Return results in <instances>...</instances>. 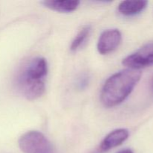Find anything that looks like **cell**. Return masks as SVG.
I'll list each match as a JSON object with an SVG mask.
<instances>
[{
  "instance_id": "11",
  "label": "cell",
  "mask_w": 153,
  "mask_h": 153,
  "mask_svg": "<svg viewBox=\"0 0 153 153\" xmlns=\"http://www.w3.org/2000/svg\"><path fill=\"white\" fill-rule=\"evenodd\" d=\"M117 153H134L133 151L130 149H123V150L119 151Z\"/></svg>"
},
{
  "instance_id": "8",
  "label": "cell",
  "mask_w": 153,
  "mask_h": 153,
  "mask_svg": "<svg viewBox=\"0 0 153 153\" xmlns=\"http://www.w3.org/2000/svg\"><path fill=\"white\" fill-rule=\"evenodd\" d=\"M147 1H123L120 3L118 11L125 16H131L141 13L146 7Z\"/></svg>"
},
{
  "instance_id": "4",
  "label": "cell",
  "mask_w": 153,
  "mask_h": 153,
  "mask_svg": "<svg viewBox=\"0 0 153 153\" xmlns=\"http://www.w3.org/2000/svg\"><path fill=\"white\" fill-rule=\"evenodd\" d=\"M123 64L128 69L140 70L153 66V42L144 45L123 60Z\"/></svg>"
},
{
  "instance_id": "9",
  "label": "cell",
  "mask_w": 153,
  "mask_h": 153,
  "mask_svg": "<svg viewBox=\"0 0 153 153\" xmlns=\"http://www.w3.org/2000/svg\"><path fill=\"white\" fill-rule=\"evenodd\" d=\"M91 31V28L90 25H85V26H84L78 32V34H76L75 38L72 41L71 45H70V50L72 52H76L78 49H80L85 44V43L87 41L88 37H90Z\"/></svg>"
},
{
  "instance_id": "5",
  "label": "cell",
  "mask_w": 153,
  "mask_h": 153,
  "mask_svg": "<svg viewBox=\"0 0 153 153\" xmlns=\"http://www.w3.org/2000/svg\"><path fill=\"white\" fill-rule=\"evenodd\" d=\"M121 41L122 34L119 29H107L100 34L97 43V50L101 55H107L116 50Z\"/></svg>"
},
{
  "instance_id": "12",
  "label": "cell",
  "mask_w": 153,
  "mask_h": 153,
  "mask_svg": "<svg viewBox=\"0 0 153 153\" xmlns=\"http://www.w3.org/2000/svg\"><path fill=\"white\" fill-rule=\"evenodd\" d=\"M152 89H153V83H152Z\"/></svg>"
},
{
  "instance_id": "2",
  "label": "cell",
  "mask_w": 153,
  "mask_h": 153,
  "mask_svg": "<svg viewBox=\"0 0 153 153\" xmlns=\"http://www.w3.org/2000/svg\"><path fill=\"white\" fill-rule=\"evenodd\" d=\"M48 73L47 61L44 58L31 59L19 72L16 78L18 91L28 100L40 98L45 92V80Z\"/></svg>"
},
{
  "instance_id": "6",
  "label": "cell",
  "mask_w": 153,
  "mask_h": 153,
  "mask_svg": "<svg viewBox=\"0 0 153 153\" xmlns=\"http://www.w3.org/2000/svg\"><path fill=\"white\" fill-rule=\"evenodd\" d=\"M128 136L129 132L126 128H117L113 130L105 137L97 150L100 153L108 152L110 149L122 144L128 139Z\"/></svg>"
},
{
  "instance_id": "1",
  "label": "cell",
  "mask_w": 153,
  "mask_h": 153,
  "mask_svg": "<svg viewBox=\"0 0 153 153\" xmlns=\"http://www.w3.org/2000/svg\"><path fill=\"white\" fill-rule=\"evenodd\" d=\"M140 78V70L128 68L110 76L103 85L100 94L103 105L112 108L121 104L131 94Z\"/></svg>"
},
{
  "instance_id": "10",
  "label": "cell",
  "mask_w": 153,
  "mask_h": 153,
  "mask_svg": "<svg viewBox=\"0 0 153 153\" xmlns=\"http://www.w3.org/2000/svg\"><path fill=\"white\" fill-rule=\"evenodd\" d=\"M90 83V76L87 73H82L76 79V86L79 91H84L88 88Z\"/></svg>"
},
{
  "instance_id": "7",
  "label": "cell",
  "mask_w": 153,
  "mask_h": 153,
  "mask_svg": "<svg viewBox=\"0 0 153 153\" xmlns=\"http://www.w3.org/2000/svg\"><path fill=\"white\" fill-rule=\"evenodd\" d=\"M45 7L60 13H70L76 10L80 1L77 0H45L42 1Z\"/></svg>"
},
{
  "instance_id": "3",
  "label": "cell",
  "mask_w": 153,
  "mask_h": 153,
  "mask_svg": "<svg viewBox=\"0 0 153 153\" xmlns=\"http://www.w3.org/2000/svg\"><path fill=\"white\" fill-rule=\"evenodd\" d=\"M19 146L23 153H52V146L47 137L38 131H29L19 139Z\"/></svg>"
}]
</instances>
